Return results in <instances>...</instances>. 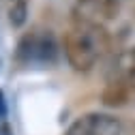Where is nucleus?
<instances>
[{
	"label": "nucleus",
	"instance_id": "nucleus-1",
	"mask_svg": "<svg viewBox=\"0 0 135 135\" xmlns=\"http://www.w3.org/2000/svg\"><path fill=\"white\" fill-rule=\"evenodd\" d=\"M109 49V35L103 24L75 22L64 35V56L77 73L94 69Z\"/></svg>",
	"mask_w": 135,
	"mask_h": 135
},
{
	"label": "nucleus",
	"instance_id": "nucleus-2",
	"mask_svg": "<svg viewBox=\"0 0 135 135\" xmlns=\"http://www.w3.org/2000/svg\"><path fill=\"white\" fill-rule=\"evenodd\" d=\"M64 135H122V122L112 114L90 112L77 118Z\"/></svg>",
	"mask_w": 135,
	"mask_h": 135
},
{
	"label": "nucleus",
	"instance_id": "nucleus-3",
	"mask_svg": "<svg viewBox=\"0 0 135 135\" xmlns=\"http://www.w3.org/2000/svg\"><path fill=\"white\" fill-rule=\"evenodd\" d=\"M118 13V0H77V7L73 11L75 22L88 24H103L112 20Z\"/></svg>",
	"mask_w": 135,
	"mask_h": 135
},
{
	"label": "nucleus",
	"instance_id": "nucleus-4",
	"mask_svg": "<svg viewBox=\"0 0 135 135\" xmlns=\"http://www.w3.org/2000/svg\"><path fill=\"white\" fill-rule=\"evenodd\" d=\"M103 103L107 107L135 103V73H122V77L107 84V88L103 90Z\"/></svg>",
	"mask_w": 135,
	"mask_h": 135
},
{
	"label": "nucleus",
	"instance_id": "nucleus-5",
	"mask_svg": "<svg viewBox=\"0 0 135 135\" xmlns=\"http://www.w3.org/2000/svg\"><path fill=\"white\" fill-rule=\"evenodd\" d=\"M9 15V24L13 28H22L28 20V4H26V0H11V7L7 11Z\"/></svg>",
	"mask_w": 135,
	"mask_h": 135
},
{
	"label": "nucleus",
	"instance_id": "nucleus-6",
	"mask_svg": "<svg viewBox=\"0 0 135 135\" xmlns=\"http://www.w3.org/2000/svg\"><path fill=\"white\" fill-rule=\"evenodd\" d=\"M118 66H120L122 73H135V47H131V49H127V52L120 54Z\"/></svg>",
	"mask_w": 135,
	"mask_h": 135
},
{
	"label": "nucleus",
	"instance_id": "nucleus-7",
	"mask_svg": "<svg viewBox=\"0 0 135 135\" xmlns=\"http://www.w3.org/2000/svg\"><path fill=\"white\" fill-rule=\"evenodd\" d=\"M118 2H124V0H118Z\"/></svg>",
	"mask_w": 135,
	"mask_h": 135
}]
</instances>
